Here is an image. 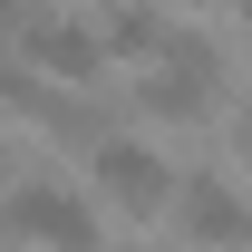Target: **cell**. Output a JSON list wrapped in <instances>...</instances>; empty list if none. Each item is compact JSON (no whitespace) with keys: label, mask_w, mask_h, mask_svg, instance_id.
<instances>
[{"label":"cell","mask_w":252,"mask_h":252,"mask_svg":"<svg viewBox=\"0 0 252 252\" xmlns=\"http://www.w3.org/2000/svg\"><path fill=\"white\" fill-rule=\"evenodd\" d=\"M175 233L204 252H252V204L223 175H194V185H175Z\"/></svg>","instance_id":"3"},{"label":"cell","mask_w":252,"mask_h":252,"mask_svg":"<svg viewBox=\"0 0 252 252\" xmlns=\"http://www.w3.org/2000/svg\"><path fill=\"white\" fill-rule=\"evenodd\" d=\"M10 223H20L30 243H49V252H97V214L59 175H20V185H10Z\"/></svg>","instance_id":"2"},{"label":"cell","mask_w":252,"mask_h":252,"mask_svg":"<svg viewBox=\"0 0 252 252\" xmlns=\"http://www.w3.org/2000/svg\"><path fill=\"white\" fill-rule=\"evenodd\" d=\"M233 156L252 165V88H243V107H233Z\"/></svg>","instance_id":"7"},{"label":"cell","mask_w":252,"mask_h":252,"mask_svg":"<svg viewBox=\"0 0 252 252\" xmlns=\"http://www.w3.org/2000/svg\"><path fill=\"white\" fill-rule=\"evenodd\" d=\"M0 223H10V194H0Z\"/></svg>","instance_id":"8"},{"label":"cell","mask_w":252,"mask_h":252,"mask_svg":"<svg viewBox=\"0 0 252 252\" xmlns=\"http://www.w3.org/2000/svg\"><path fill=\"white\" fill-rule=\"evenodd\" d=\"M88 175H97V194H107L117 214H175V165H165L156 146H136V136H107L88 156Z\"/></svg>","instance_id":"1"},{"label":"cell","mask_w":252,"mask_h":252,"mask_svg":"<svg viewBox=\"0 0 252 252\" xmlns=\"http://www.w3.org/2000/svg\"><path fill=\"white\" fill-rule=\"evenodd\" d=\"M20 49H30V68H39V78H59V88H88L97 68H107L97 20H49V10H39L30 30H20Z\"/></svg>","instance_id":"4"},{"label":"cell","mask_w":252,"mask_h":252,"mask_svg":"<svg viewBox=\"0 0 252 252\" xmlns=\"http://www.w3.org/2000/svg\"><path fill=\"white\" fill-rule=\"evenodd\" d=\"M97 39H107V59H156V49H165V10H156V0H107Z\"/></svg>","instance_id":"5"},{"label":"cell","mask_w":252,"mask_h":252,"mask_svg":"<svg viewBox=\"0 0 252 252\" xmlns=\"http://www.w3.org/2000/svg\"><path fill=\"white\" fill-rule=\"evenodd\" d=\"M30 20H39V0H0V39H20Z\"/></svg>","instance_id":"6"},{"label":"cell","mask_w":252,"mask_h":252,"mask_svg":"<svg viewBox=\"0 0 252 252\" xmlns=\"http://www.w3.org/2000/svg\"><path fill=\"white\" fill-rule=\"evenodd\" d=\"M243 30H252V0H243Z\"/></svg>","instance_id":"9"}]
</instances>
